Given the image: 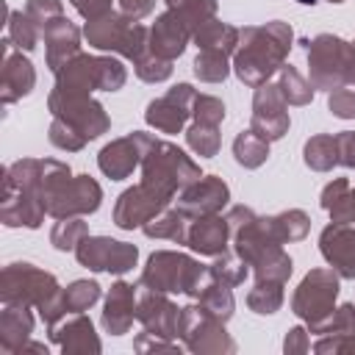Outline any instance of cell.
<instances>
[{
	"mask_svg": "<svg viewBox=\"0 0 355 355\" xmlns=\"http://www.w3.org/2000/svg\"><path fill=\"white\" fill-rule=\"evenodd\" d=\"M122 8L128 14H133V17H141V14H147L153 8V3L150 0H122Z\"/></svg>",
	"mask_w": 355,
	"mask_h": 355,
	"instance_id": "4dcf8cb0",
	"label": "cell"
},
{
	"mask_svg": "<svg viewBox=\"0 0 355 355\" xmlns=\"http://www.w3.org/2000/svg\"><path fill=\"white\" fill-rule=\"evenodd\" d=\"M280 89H283V97H288V103H308V100H311V89L305 86V80H302L291 67L283 69V75H280Z\"/></svg>",
	"mask_w": 355,
	"mask_h": 355,
	"instance_id": "44dd1931",
	"label": "cell"
},
{
	"mask_svg": "<svg viewBox=\"0 0 355 355\" xmlns=\"http://www.w3.org/2000/svg\"><path fill=\"white\" fill-rule=\"evenodd\" d=\"M97 283H75L69 291H67V297H64V305L67 308H72V311H80V308H86V305H92L94 300H97Z\"/></svg>",
	"mask_w": 355,
	"mask_h": 355,
	"instance_id": "7402d4cb",
	"label": "cell"
},
{
	"mask_svg": "<svg viewBox=\"0 0 355 355\" xmlns=\"http://www.w3.org/2000/svg\"><path fill=\"white\" fill-rule=\"evenodd\" d=\"M28 17L36 19V25L47 28L50 17H61V3L58 0H31L28 3Z\"/></svg>",
	"mask_w": 355,
	"mask_h": 355,
	"instance_id": "cb8c5ba5",
	"label": "cell"
},
{
	"mask_svg": "<svg viewBox=\"0 0 355 355\" xmlns=\"http://www.w3.org/2000/svg\"><path fill=\"white\" fill-rule=\"evenodd\" d=\"M233 150H236V158L244 164V166H258L263 158H266V144H263V139L258 136V133H241L239 139H236V144H233Z\"/></svg>",
	"mask_w": 355,
	"mask_h": 355,
	"instance_id": "2e32d148",
	"label": "cell"
},
{
	"mask_svg": "<svg viewBox=\"0 0 355 355\" xmlns=\"http://www.w3.org/2000/svg\"><path fill=\"white\" fill-rule=\"evenodd\" d=\"M194 103H197V119L205 125H216L225 116V108L216 97H194Z\"/></svg>",
	"mask_w": 355,
	"mask_h": 355,
	"instance_id": "484cf974",
	"label": "cell"
},
{
	"mask_svg": "<svg viewBox=\"0 0 355 355\" xmlns=\"http://www.w3.org/2000/svg\"><path fill=\"white\" fill-rule=\"evenodd\" d=\"M330 108H333V114H338L344 119L355 116V92H347V89L333 92L330 94Z\"/></svg>",
	"mask_w": 355,
	"mask_h": 355,
	"instance_id": "83f0119b",
	"label": "cell"
},
{
	"mask_svg": "<svg viewBox=\"0 0 355 355\" xmlns=\"http://www.w3.org/2000/svg\"><path fill=\"white\" fill-rule=\"evenodd\" d=\"M150 236H172V239H183V219L178 214H166L164 219H158L155 225L144 227Z\"/></svg>",
	"mask_w": 355,
	"mask_h": 355,
	"instance_id": "4316f807",
	"label": "cell"
},
{
	"mask_svg": "<svg viewBox=\"0 0 355 355\" xmlns=\"http://www.w3.org/2000/svg\"><path fill=\"white\" fill-rule=\"evenodd\" d=\"M244 39L247 44L236 58V72L241 80L255 86L263 78H269L275 67L283 61L291 42V31L283 22H272L266 28H247Z\"/></svg>",
	"mask_w": 355,
	"mask_h": 355,
	"instance_id": "6da1fadb",
	"label": "cell"
},
{
	"mask_svg": "<svg viewBox=\"0 0 355 355\" xmlns=\"http://www.w3.org/2000/svg\"><path fill=\"white\" fill-rule=\"evenodd\" d=\"M72 3H75V8H78L83 17H89V19H97V17H103V14L111 11V3H108V0H72Z\"/></svg>",
	"mask_w": 355,
	"mask_h": 355,
	"instance_id": "f1b7e54d",
	"label": "cell"
},
{
	"mask_svg": "<svg viewBox=\"0 0 355 355\" xmlns=\"http://www.w3.org/2000/svg\"><path fill=\"white\" fill-rule=\"evenodd\" d=\"M11 36H14L17 47L31 50V47H33V42H36V33H33V28H31V17L11 14Z\"/></svg>",
	"mask_w": 355,
	"mask_h": 355,
	"instance_id": "d4e9b609",
	"label": "cell"
},
{
	"mask_svg": "<svg viewBox=\"0 0 355 355\" xmlns=\"http://www.w3.org/2000/svg\"><path fill=\"white\" fill-rule=\"evenodd\" d=\"M311 69H313V80L319 86L327 83H341V80H355V55L347 47V42L333 39V36H319L311 50Z\"/></svg>",
	"mask_w": 355,
	"mask_h": 355,
	"instance_id": "7a4b0ae2",
	"label": "cell"
},
{
	"mask_svg": "<svg viewBox=\"0 0 355 355\" xmlns=\"http://www.w3.org/2000/svg\"><path fill=\"white\" fill-rule=\"evenodd\" d=\"M230 266H233V261H230V258H225V266H222V261H216V266H214L211 272H214V275L219 277V275H225V272H230ZM241 277H244V269H236V272H233V283H239Z\"/></svg>",
	"mask_w": 355,
	"mask_h": 355,
	"instance_id": "1f68e13d",
	"label": "cell"
},
{
	"mask_svg": "<svg viewBox=\"0 0 355 355\" xmlns=\"http://www.w3.org/2000/svg\"><path fill=\"white\" fill-rule=\"evenodd\" d=\"M194 72H197L202 80H222V78L227 75L225 53H219V50H205L202 55H197Z\"/></svg>",
	"mask_w": 355,
	"mask_h": 355,
	"instance_id": "ac0fdd59",
	"label": "cell"
},
{
	"mask_svg": "<svg viewBox=\"0 0 355 355\" xmlns=\"http://www.w3.org/2000/svg\"><path fill=\"white\" fill-rule=\"evenodd\" d=\"M83 233H86L83 222H75V219L58 222L55 230H53V244H55L58 250H72V247H75V239L83 236Z\"/></svg>",
	"mask_w": 355,
	"mask_h": 355,
	"instance_id": "603a6c76",
	"label": "cell"
},
{
	"mask_svg": "<svg viewBox=\"0 0 355 355\" xmlns=\"http://www.w3.org/2000/svg\"><path fill=\"white\" fill-rule=\"evenodd\" d=\"M333 300H336V277L330 272H313L302 280L294 305H297V313H302L308 319H316V316L324 313V308Z\"/></svg>",
	"mask_w": 355,
	"mask_h": 355,
	"instance_id": "52a82bcc",
	"label": "cell"
},
{
	"mask_svg": "<svg viewBox=\"0 0 355 355\" xmlns=\"http://www.w3.org/2000/svg\"><path fill=\"white\" fill-rule=\"evenodd\" d=\"M169 3V8H172V14L175 17H180L186 25H191L189 19H200V25H202V17H208V14H214V0H166Z\"/></svg>",
	"mask_w": 355,
	"mask_h": 355,
	"instance_id": "d6986e66",
	"label": "cell"
},
{
	"mask_svg": "<svg viewBox=\"0 0 355 355\" xmlns=\"http://www.w3.org/2000/svg\"><path fill=\"white\" fill-rule=\"evenodd\" d=\"M336 139L330 136H316L313 141H308L305 147V161L313 166V169H330L336 164Z\"/></svg>",
	"mask_w": 355,
	"mask_h": 355,
	"instance_id": "e0dca14e",
	"label": "cell"
},
{
	"mask_svg": "<svg viewBox=\"0 0 355 355\" xmlns=\"http://www.w3.org/2000/svg\"><path fill=\"white\" fill-rule=\"evenodd\" d=\"M227 219H219V216H211V219H200L191 233H189V244L200 252H219L225 247V239H227Z\"/></svg>",
	"mask_w": 355,
	"mask_h": 355,
	"instance_id": "5bb4252c",
	"label": "cell"
},
{
	"mask_svg": "<svg viewBox=\"0 0 355 355\" xmlns=\"http://www.w3.org/2000/svg\"><path fill=\"white\" fill-rule=\"evenodd\" d=\"M44 36H47V61H50V67L58 72V69H61V58H64V64H67V58L78 50V31H75L67 19L55 17V19L44 28Z\"/></svg>",
	"mask_w": 355,
	"mask_h": 355,
	"instance_id": "30bf717a",
	"label": "cell"
},
{
	"mask_svg": "<svg viewBox=\"0 0 355 355\" xmlns=\"http://www.w3.org/2000/svg\"><path fill=\"white\" fill-rule=\"evenodd\" d=\"M225 200H227V189H225V183L208 178V180H202L200 186H194L191 191H186V197H183V208H186V211L208 214V211H216Z\"/></svg>",
	"mask_w": 355,
	"mask_h": 355,
	"instance_id": "9a60e30c",
	"label": "cell"
},
{
	"mask_svg": "<svg viewBox=\"0 0 355 355\" xmlns=\"http://www.w3.org/2000/svg\"><path fill=\"white\" fill-rule=\"evenodd\" d=\"M191 97H194V94H191V86H175L164 100H158V103L150 105L147 122L155 125V128H161V130H166V133L178 130V128L183 125V119H186V105H183V100H191Z\"/></svg>",
	"mask_w": 355,
	"mask_h": 355,
	"instance_id": "9c48e42d",
	"label": "cell"
},
{
	"mask_svg": "<svg viewBox=\"0 0 355 355\" xmlns=\"http://www.w3.org/2000/svg\"><path fill=\"white\" fill-rule=\"evenodd\" d=\"M322 252L330 263L341 269L344 277H355V230L344 227V222L322 233Z\"/></svg>",
	"mask_w": 355,
	"mask_h": 355,
	"instance_id": "ba28073f",
	"label": "cell"
},
{
	"mask_svg": "<svg viewBox=\"0 0 355 355\" xmlns=\"http://www.w3.org/2000/svg\"><path fill=\"white\" fill-rule=\"evenodd\" d=\"M136 144H139L136 136H130V139H119V141L108 144V147L100 153V169H103L105 175L116 178V180L125 178V175L136 166V161H139V150H136Z\"/></svg>",
	"mask_w": 355,
	"mask_h": 355,
	"instance_id": "7c38bea8",
	"label": "cell"
},
{
	"mask_svg": "<svg viewBox=\"0 0 355 355\" xmlns=\"http://www.w3.org/2000/svg\"><path fill=\"white\" fill-rule=\"evenodd\" d=\"M189 144L200 153V155H214L216 147H219V139H216V125H205V122H197L191 130H189Z\"/></svg>",
	"mask_w": 355,
	"mask_h": 355,
	"instance_id": "ffe728a7",
	"label": "cell"
},
{
	"mask_svg": "<svg viewBox=\"0 0 355 355\" xmlns=\"http://www.w3.org/2000/svg\"><path fill=\"white\" fill-rule=\"evenodd\" d=\"M78 258H80V263H86L92 269L125 272L136 261V247H128V244L111 241V239H86L78 247Z\"/></svg>",
	"mask_w": 355,
	"mask_h": 355,
	"instance_id": "5b68a950",
	"label": "cell"
},
{
	"mask_svg": "<svg viewBox=\"0 0 355 355\" xmlns=\"http://www.w3.org/2000/svg\"><path fill=\"white\" fill-rule=\"evenodd\" d=\"M336 147H338V153L344 155L341 161L349 164V166H355V133H341V136L336 139Z\"/></svg>",
	"mask_w": 355,
	"mask_h": 355,
	"instance_id": "f546056e",
	"label": "cell"
},
{
	"mask_svg": "<svg viewBox=\"0 0 355 355\" xmlns=\"http://www.w3.org/2000/svg\"><path fill=\"white\" fill-rule=\"evenodd\" d=\"M166 197L169 194H164V191H158V189H153L147 183H141L139 189L125 191L119 197V205H116V225L119 227H136V225L147 222L155 211L164 208Z\"/></svg>",
	"mask_w": 355,
	"mask_h": 355,
	"instance_id": "8992f818",
	"label": "cell"
},
{
	"mask_svg": "<svg viewBox=\"0 0 355 355\" xmlns=\"http://www.w3.org/2000/svg\"><path fill=\"white\" fill-rule=\"evenodd\" d=\"M47 211L55 216H69V214H86L100 205V189L89 178L78 180H64L50 197H47Z\"/></svg>",
	"mask_w": 355,
	"mask_h": 355,
	"instance_id": "277c9868",
	"label": "cell"
},
{
	"mask_svg": "<svg viewBox=\"0 0 355 355\" xmlns=\"http://www.w3.org/2000/svg\"><path fill=\"white\" fill-rule=\"evenodd\" d=\"M186 36H189V25L175 14H164L153 28V50L158 55L172 58V55H178L183 50Z\"/></svg>",
	"mask_w": 355,
	"mask_h": 355,
	"instance_id": "8fae6325",
	"label": "cell"
},
{
	"mask_svg": "<svg viewBox=\"0 0 355 355\" xmlns=\"http://www.w3.org/2000/svg\"><path fill=\"white\" fill-rule=\"evenodd\" d=\"M33 86V69L22 55H6L3 61V100L14 103Z\"/></svg>",
	"mask_w": 355,
	"mask_h": 355,
	"instance_id": "4fadbf2b",
	"label": "cell"
},
{
	"mask_svg": "<svg viewBox=\"0 0 355 355\" xmlns=\"http://www.w3.org/2000/svg\"><path fill=\"white\" fill-rule=\"evenodd\" d=\"M300 3H316V0H300Z\"/></svg>",
	"mask_w": 355,
	"mask_h": 355,
	"instance_id": "d6a6232c",
	"label": "cell"
},
{
	"mask_svg": "<svg viewBox=\"0 0 355 355\" xmlns=\"http://www.w3.org/2000/svg\"><path fill=\"white\" fill-rule=\"evenodd\" d=\"M200 275L202 269L194 261L183 255H172V252H158L150 258V266L141 280L161 291H194L191 286Z\"/></svg>",
	"mask_w": 355,
	"mask_h": 355,
	"instance_id": "3957f363",
	"label": "cell"
}]
</instances>
